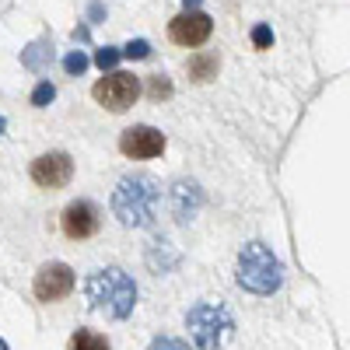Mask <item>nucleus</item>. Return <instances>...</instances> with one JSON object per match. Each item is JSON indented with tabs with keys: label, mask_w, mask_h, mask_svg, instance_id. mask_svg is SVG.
<instances>
[{
	"label": "nucleus",
	"mask_w": 350,
	"mask_h": 350,
	"mask_svg": "<svg viewBox=\"0 0 350 350\" xmlns=\"http://www.w3.org/2000/svg\"><path fill=\"white\" fill-rule=\"evenodd\" d=\"M88 14H92V21H102L105 18V8L102 4H92V11H88Z\"/></svg>",
	"instance_id": "nucleus-22"
},
{
	"label": "nucleus",
	"mask_w": 350,
	"mask_h": 350,
	"mask_svg": "<svg viewBox=\"0 0 350 350\" xmlns=\"http://www.w3.org/2000/svg\"><path fill=\"white\" fill-rule=\"evenodd\" d=\"M88 301L105 319H130L137 308V284L123 267H102L84 284Z\"/></svg>",
	"instance_id": "nucleus-2"
},
{
	"label": "nucleus",
	"mask_w": 350,
	"mask_h": 350,
	"mask_svg": "<svg viewBox=\"0 0 350 350\" xmlns=\"http://www.w3.org/2000/svg\"><path fill=\"white\" fill-rule=\"evenodd\" d=\"M120 60H123V49H116V46H102V49L95 53V64L102 67V74H112Z\"/></svg>",
	"instance_id": "nucleus-16"
},
{
	"label": "nucleus",
	"mask_w": 350,
	"mask_h": 350,
	"mask_svg": "<svg viewBox=\"0 0 350 350\" xmlns=\"http://www.w3.org/2000/svg\"><path fill=\"white\" fill-rule=\"evenodd\" d=\"M28 172H32L36 186H42V189H64L74 179V158L67 151H46V154H39L32 165H28Z\"/></svg>",
	"instance_id": "nucleus-8"
},
{
	"label": "nucleus",
	"mask_w": 350,
	"mask_h": 350,
	"mask_svg": "<svg viewBox=\"0 0 350 350\" xmlns=\"http://www.w3.org/2000/svg\"><path fill=\"white\" fill-rule=\"evenodd\" d=\"M67 350H109V340L95 329H77L70 336V347Z\"/></svg>",
	"instance_id": "nucleus-14"
},
{
	"label": "nucleus",
	"mask_w": 350,
	"mask_h": 350,
	"mask_svg": "<svg viewBox=\"0 0 350 350\" xmlns=\"http://www.w3.org/2000/svg\"><path fill=\"white\" fill-rule=\"evenodd\" d=\"M158 200H161V189L151 175L130 172V175H123L112 193V214L126 228H148L158 217Z\"/></svg>",
	"instance_id": "nucleus-1"
},
{
	"label": "nucleus",
	"mask_w": 350,
	"mask_h": 350,
	"mask_svg": "<svg viewBox=\"0 0 350 350\" xmlns=\"http://www.w3.org/2000/svg\"><path fill=\"white\" fill-rule=\"evenodd\" d=\"M74 284L77 280H74V270L67 267V262H46V267H39V273H36L32 291H36L39 301L53 305V301H64L74 291Z\"/></svg>",
	"instance_id": "nucleus-9"
},
{
	"label": "nucleus",
	"mask_w": 350,
	"mask_h": 350,
	"mask_svg": "<svg viewBox=\"0 0 350 350\" xmlns=\"http://www.w3.org/2000/svg\"><path fill=\"white\" fill-rule=\"evenodd\" d=\"M92 98L109 112H126L140 98V77L126 74V70L102 74V81H95V88H92Z\"/></svg>",
	"instance_id": "nucleus-5"
},
{
	"label": "nucleus",
	"mask_w": 350,
	"mask_h": 350,
	"mask_svg": "<svg viewBox=\"0 0 350 350\" xmlns=\"http://www.w3.org/2000/svg\"><path fill=\"white\" fill-rule=\"evenodd\" d=\"M214 36V18L203 14V11H183L168 21V39L175 46H186V49H196Z\"/></svg>",
	"instance_id": "nucleus-7"
},
{
	"label": "nucleus",
	"mask_w": 350,
	"mask_h": 350,
	"mask_svg": "<svg viewBox=\"0 0 350 350\" xmlns=\"http://www.w3.org/2000/svg\"><path fill=\"white\" fill-rule=\"evenodd\" d=\"M49 60H53V46H49V39H36V42H28V46H25V53H21V64H25L28 70H42Z\"/></svg>",
	"instance_id": "nucleus-13"
},
{
	"label": "nucleus",
	"mask_w": 350,
	"mask_h": 350,
	"mask_svg": "<svg viewBox=\"0 0 350 350\" xmlns=\"http://www.w3.org/2000/svg\"><path fill=\"white\" fill-rule=\"evenodd\" d=\"M203 207V186L196 179H175L168 186V211H172V221H179V224H189L196 221Z\"/></svg>",
	"instance_id": "nucleus-11"
},
{
	"label": "nucleus",
	"mask_w": 350,
	"mask_h": 350,
	"mask_svg": "<svg viewBox=\"0 0 350 350\" xmlns=\"http://www.w3.org/2000/svg\"><path fill=\"white\" fill-rule=\"evenodd\" d=\"M252 46H256V49L273 46V32H270V25H256V28H252Z\"/></svg>",
	"instance_id": "nucleus-21"
},
{
	"label": "nucleus",
	"mask_w": 350,
	"mask_h": 350,
	"mask_svg": "<svg viewBox=\"0 0 350 350\" xmlns=\"http://www.w3.org/2000/svg\"><path fill=\"white\" fill-rule=\"evenodd\" d=\"M217 70H221V60H217L214 53H193L189 60H186V77H189L193 84H207V81H214Z\"/></svg>",
	"instance_id": "nucleus-12"
},
{
	"label": "nucleus",
	"mask_w": 350,
	"mask_h": 350,
	"mask_svg": "<svg viewBox=\"0 0 350 350\" xmlns=\"http://www.w3.org/2000/svg\"><path fill=\"white\" fill-rule=\"evenodd\" d=\"M120 151L130 158V161H151V158H161L165 154V133L148 126V123H137V126H126L120 133Z\"/></svg>",
	"instance_id": "nucleus-6"
},
{
	"label": "nucleus",
	"mask_w": 350,
	"mask_h": 350,
	"mask_svg": "<svg viewBox=\"0 0 350 350\" xmlns=\"http://www.w3.org/2000/svg\"><path fill=\"white\" fill-rule=\"evenodd\" d=\"M148 350H189V343L179 340V336H154Z\"/></svg>",
	"instance_id": "nucleus-20"
},
{
	"label": "nucleus",
	"mask_w": 350,
	"mask_h": 350,
	"mask_svg": "<svg viewBox=\"0 0 350 350\" xmlns=\"http://www.w3.org/2000/svg\"><path fill=\"white\" fill-rule=\"evenodd\" d=\"M123 56H126V60H148V56H151V42L148 39H130L123 46Z\"/></svg>",
	"instance_id": "nucleus-19"
},
{
	"label": "nucleus",
	"mask_w": 350,
	"mask_h": 350,
	"mask_svg": "<svg viewBox=\"0 0 350 350\" xmlns=\"http://www.w3.org/2000/svg\"><path fill=\"white\" fill-rule=\"evenodd\" d=\"M235 280L242 291L249 295H277L280 284H284V262L277 259V252L262 242H249L239 252V267H235Z\"/></svg>",
	"instance_id": "nucleus-3"
},
{
	"label": "nucleus",
	"mask_w": 350,
	"mask_h": 350,
	"mask_svg": "<svg viewBox=\"0 0 350 350\" xmlns=\"http://www.w3.org/2000/svg\"><path fill=\"white\" fill-rule=\"evenodd\" d=\"M53 98H56V84H53V81H39V84L32 88V105H36V109H46Z\"/></svg>",
	"instance_id": "nucleus-18"
},
{
	"label": "nucleus",
	"mask_w": 350,
	"mask_h": 350,
	"mask_svg": "<svg viewBox=\"0 0 350 350\" xmlns=\"http://www.w3.org/2000/svg\"><path fill=\"white\" fill-rule=\"evenodd\" d=\"M88 64H92V60H88V53H81V49H74V53L64 56V70H67L70 77H81V74L88 70Z\"/></svg>",
	"instance_id": "nucleus-17"
},
{
	"label": "nucleus",
	"mask_w": 350,
	"mask_h": 350,
	"mask_svg": "<svg viewBox=\"0 0 350 350\" xmlns=\"http://www.w3.org/2000/svg\"><path fill=\"white\" fill-rule=\"evenodd\" d=\"M60 224H64V235H67L70 242H84V239L98 235L102 214H98V207H95L92 200H74V203H67Z\"/></svg>",
	"instance_id": "nucleus-10"
},
{
	"label": "nucleus",
	"mask_w": 350,
	"mask_h": 350,
	"mask_svg": "<svg viewBox=\"0 0 350 350\" xmlns=\"http://www.w3.org/2000/svg\"><path fill=\"white\" fill-rule=\"evenodd\" d=\"M4 126H8V123H4V116H0V137H4Z\"/></svg>",
	"instance_id": "nucleus-24"
},
{
	"label": "nucleus",
	"mask_w": 350,
	"mask_h": 350,
	"mask_svg": "<svg viewBox=\"0 0 350 350\" xmlns=\"http://www.w3.org/2000/svg\"><path fill=\"white\" fill-rule=\"evenodd\" d=\"M186 329L200 350H221L235 333V319L221 301H196L186 312Z\"/></svg>",
	"instance_id": "nucleus-4"
},
{
	"label": "nucleus",
	"mask_w": 350,
	"mask_h": 350,
	"mask_svg": "<svg viewBox=\"0 0 350 350\" xmlns=\"http://www.w3.org/2000/svg\"><path fill=\"white\" fill-rule=\"evenodd\" d=\"M148 98H151V102H165V98H172V81H168L165 74L148 77Z\"/></svg>",
	"instance_id": "nucleus-15"
},
{
	"label": "nucleus",
	"mask_w": 350,
	"mask_h": 350,
	"mask_svg": "<svg viewBox=\"0 0 350 350\" xmlns=\"http://www.w3.org/2000/svg\"><path fill=\"white\" fill-rule=\"evenodd\" d=\"M200 4H203V0H183V8H186V11H200Z\"/></svg>",
	"instance_id": "nucleus-23"
},
{
	"label": "nucleus",
	"mask_w": 350,
	"mask_h": 350,
	"mask_svg": "<svg viewBox=\"0 0 350 350\" xmlns=\"http://www.w3.org/2000/svg\"><path fill=\"white\" fill-rule=\"evenodd\" d=\"M0 350H8V343H4V340H0Z\"/></svg>",
	"instance_id": "nucleus-25"
}]
</instances>
